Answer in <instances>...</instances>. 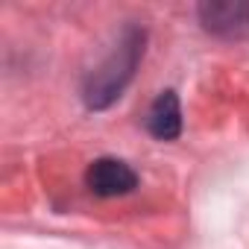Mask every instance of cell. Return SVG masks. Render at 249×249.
<instances>
[{
    "label": "cell",
    "instance_id": "obj_1",
    "mask_svg": "<svg viewBox=\"0 0 249 249\" xmlns=\"http://www.w3.org/2000/svg\"><path fill=\"white\" fill-rule=\"evenodd\" d=\"M88 188L97 196H123L138 185V176L129 164H123L117 159H100L88 167Z\"/></svg>",
    "mask_w": 249,
    "mask_h": 249
},
{
    "label": "cell",
    "instance_id": "obj_2",
    "mask_svg": "<svg viewBox=\"0 0 249 249\" xmlns=\"http://www.w3.org/2000/svg\"><path fill=\"white\" fill-rule=\"evenodd\" d=\"M147 129L161 138V141H170L179 135L182 129V111H179V100L173 91H164L153 106H150V114H147Z\"/></svg>",
    "mask_w": 249,
    "mask_h": 249
},
{
    "label": "cell",
    "instance_id": "obj_3",
    "mask_svg": "<svg viewBox=\"0 0 249 249\" xmlns=\"http://www.w3.org/2000/svg\"><path fill=\"white\" fill-rule=\"evenodd\" d=\"M205 27L223 36H237L249 30V6H234V3H211L202 6Z\"/></svg>",
    "mask_w": 249,
    "mask_h": 249
}]
</instances>
